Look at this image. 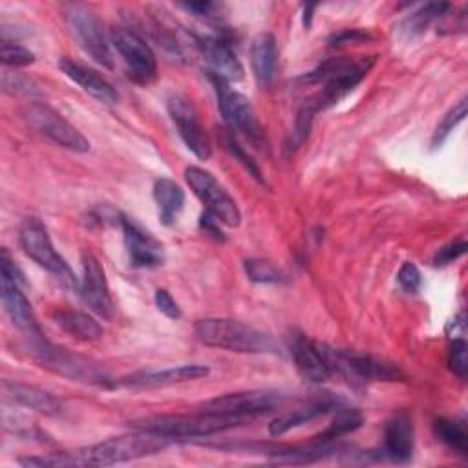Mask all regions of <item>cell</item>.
<instances>
[{"label": "cell", "instance_id": "13", "mask_svg": "<svg viewBox=\"0 0 468 468\" xmlns=\"http://www.w3.org/2000/svg\"><path fill=\"white\" fill-rule=\"evenodd\" d=\"M331 362L335 375L358 382H393L404 378L397 366L371 355L331 349Z\"/></svg>", "mask_w": 468, "mask_h": 468}, {"label": "cell", "instance_id": "33", "mask_svg": "<svg viewBox=\"0 0 468 468\" xmlns=\"http://www.w3.org/2000/svg\"><path fill=\"white\" fill-rule=\"evenodd\" d=\"M2 90L4 93L7 95H18V97H33V95H38L40 90L37 86V82L24 75V73H18L15 69H4L2 71Z\"/></svg>", "mask_w": 468, "mask_h": 468}, {"label": "cell", "instance_id": "1", "mask_svg": "<svg viewBox=\"0 0 468 468\" xmlns=\"http://www.w3.org/2000/svg\"><path fill=\"white\" fill-rule=\"evenodd\" d=\"M375 57H340V58H327L313 71L300 77L302 82L307 84H322L320 91L309 97L296 115V124L292 132L291 146L298 148L309 135L313 119L320 110H325L338 101H342L349 91L355 90L373 68Z\"/></svg>", "mask_w": 468, "mask_h": 468}, {"label": "cell", "instance_id": "18", "mask_svg": "<svg viewBox=\"0 0 468 468\" xmlns=\"http://www.w3.org/2000/svg\"><path fill=\"white\" fill-rule=\"evenodd\" d=\"M119 225L122 229L124 247L133 267H157L165 261V247L150 232L141 229L126 216L119 218Z\"/></svg>", "mask_w": 468, "mask_h": 468}, {"label": "cell", "instance_id": "15", "mask_svg": "<svg viewBox=\"0 0 468 468\" xmlns=\"http://www.w3.org/2000/svg\"><path fill=\"white\" fill-rule=\"evenodd\" d=\"M289 349H291V356L296 364L298 373L305 380H309V382H325L335 375L329 346L320 344L316 340H311L305 335L294 333L291 336Z\"/></svg>", "mask_w": 468, "mask_h": 468}, {"label": "cell", "instance_id": "42", "mask_svg": "<svg viewBox=\"0 0 468 468\" xmlns=\"http://www.w3.org/2000/svg\"><path fill=\"white\" fill-rule=\"evenodd\" d=\"M199 225H201V229L205 230V232H208L212 238H216V239H225V236H223V232H221V229H219V221L212 216V214H208L207 210H205V214L201 216V219H199Z\"/></svg>", "mask_w": 468, "mask_h": 468}, {"label": "cell", "instance_id": "45", "mask_svg": "<svg viewBox=\"0 0 468 468\" xmlns=\"http://www.w3.org/2000/svg\"><path fill=\"white\" fill-rule=\"evenodd\" d=\"M316 9V4H307L303 5V26L309 29L311 27V20H313V11Z\"/></svg>", "mask_w": 468, "mask_h": 468}, {"label": "cell", "instance_id": "34", "mask_svg": "<svg viewBox=\"0 0 468 468\" xmlns=\"http://www.w3.org/2000/svg\"><path fill=\"white\" fill-rule=\"evenodd\" d=\"M466 117V97H463L453 108H450V112L441 119V122L437 124L435 132H433V139H431V148H439L448 135L453 132V128L463 122Z\"/></svg>", "mask_w": 468, "mask_h": 468}, {"label": "cell", "instance_id": "22", "mask_svg": "<svg viewBox=\"0 0 468 468\" xmlns=\"http://www.w3.org/2000/svg\"><path fill=\"white\" fill-rule=\"evenodd\" d=\"M384 455L393 463H408L413 455V424L408 413L393 415L384 428Z\"/></svg>", "mask_w": 468, "mask_h": 468}, {"label": "cell", "instance_id": "40", "mask_svg": "<svg viewBox=\"0 0 468 468\" xmlns=\"http://www.w3.org/2000/svg\"><path fill=\"white\" fill-rule=\"evenodd\" d=\"M371 40V35L362 29H342L329 37L331 46H346V44H360Z\"/></svg>", "mask_w": 468, "mask_h": 468}, {"label": "cell", "instance_id": "27", "mask_svg": "<svg viewBox=\"0 0 468 468\" xmlns=\"http://www.w3.org/2000/svg\"><path fill=\"white\" fill-rule=\"evenodd\" d=\"M154 199L157 205L159 221L163 225H172L177 214L183 210L185 192L176 181L168 177H161L154 183Z\"/></svg>", "mask_w": 468, "mask_h": 468}, {"label": "cell", "instance_id": "24", "mask_svg": "<svg viewBox=\"0 0 468 468\" xmlns=\"http://www.w3.org/2000/svg\"><path fill=\"white\" fill-rule=\"evenodd\" d=\"M278 44L271 33H261L250 46V66L260 86H271L278 71Z\"/></svg>", "mask_w": 468, "mask_h": 468}, {"label": "cell", "instance_id": "31", "mask_svg": "<svg viewBox=\"0 0 468 468\" xmlns=\"http://www.w3.org/2000/svg\"><path fill=\"white\" fill-rule=\"evenodd\" d=\"M433 430L441 442H444L448 448L455 450L457 453L466 455L468 435H466V428L463 422L450 420V419H437L433 424Z\"/></svg>", "mask_w": 468, "mask_h": 468}, {"label": "cell", "instance_id": "25", "mask_svg": "<svg viewBox=\"0 0 468 468\" xmlns=\"http://www.w3.org/2000/svg\"><path fill=\"white\" fill-rule=\"evenodd\" d=\"M53 320L64 333L80 342H93L102 336L101 324L88 313L77 309H57L53 313Z\"/></svg>", "mask_w": 468, "mask_h": 468}, {"label": "cell", "instance_id": "37", "mask_svg": "<svg viewBox=\"0 0 468 468\" xmlns=\"http://www.w3.org/2000/svg\"><path fill=\"white\" fill-rule=\"evenodd\" d=\"M448 364H450V369L464 378L466 373H468V358H466V342L464 338H452V344H450V353H448Z\"/></svg>", "mask_w": 468, "mask_h": 468}, {"label": "cell", "instance_id": "30", "mask_svg": "<svg viewBox=\"0 0 468 468\" xmlns=\"http://www.w3.org/2000/svg\"><path fill=\"white\" fill-rule=\"evenodd\" d=\"M450 7V4L444 2H428L424 5H420L417 11L410 13V16L404 18L402 22V31L408 37H415L426 31V27L439 16H442L446 13V9Z\"/></svg>", "mask_w": 468, "mask_h": 468}, {"label": "cell", "instance_id": "28", "mask_svg": "<svg viewBox=\"0 0 468 468\" xmlns=\"http://www.w3.org/2000/svg\"><path fill=\"white\" fill-rule=\"evenodd\" d=\"M364 422V417L358 410L355 408H342L336 411V415L333 417L331 424L318 433L316 437H313V441H320V442H333L355 430H358Z\"/></svg>", "mask_w": 468, "mask_h": 468}, {"label": "cell", "instance_id": "5", "mask_svg": "<svg viewBox=\"0 0 468 468\" xmlns=\"http://www.w3.org/2000/svg\"><path fill=\"white\" fill-rule=\"evenodd\" d=\"M18 241L24 252L38 263L42 269L51 272L57 280H60L64 285L71 289H79L80 282H77L73 271L66 263V260L55 250L51 238L48 234L46 225L38 218H27L20 225Z\"/></svg>", "mask_w": 468, "mask_h": 468}, {"label": "cell", "instance_id": "29", "mask_svg": "<svg viewBox=\"0 0 468 468\" xmlns=\"http://www.w3.org/2000/svg\"><path fill=\"white\" fill-rule=\"evenodd\" d=\"M22 466H51V468H68V466H90L86 448L71 450V452H55L46 455H33V457H22L18 459Z\"/></svg>", "mask_w": 468, "mask_h": 468}, {"label": "cell", "instance_id": "39", "mask_svg": "<svg viewBox=\"0 0 468 468\" xmlns=\"http://www.w3.org/2000/svg\"><path fill=\"white\" fill-rule=\"evenodd\" d=\"M466 250V241L464 239H457V241H452L444 247H441L433 258V263L437 267H442V265H448L452 261H455L457 258H461Z\"/></svg>", "mask_w": 468, "mask_h": 468}, {"label": "cell", "instance_id": "7", "mask_svg": "<svg viewBox=\"0 0 468 468\" xmlns=\"http://www.w3.org/2000/svg\"><path fill=\"white\" fill-rule=\"evenodd\" d=\"M64 16L84 53H88L102 68L112 69L113 55L104 33V26L97 13L84 4H69L64 11Z\"/></svg>", "mask_w": 468, "mask_h": 468}, {"label": "cell", "instance_id": "38", "mask_svg": "<svg viewBox=\"0 0 468 468\" xmlns=\"http://www.w3.org/2000/svg\"><path fill=\"white\" fill-rule=\"evenodd\" d=\"M225 146H227V150L249 170V174L254 177V179H258L260 183H263V177H261V172H260V168L256 166V163H254V159L249 155V154H245L243 152V148L239 146V143L236 141V137H234V133L232 132H229L227 135H225Z\"/></svg>", "mask_w": 468, "mask_h": 468}, {"label": "cell", "instance_id": "2", "mask_svg": "<svg viewBox=\"0 0 468 468\" xmlns=\"http://www.w3.org/2000/svg\"><path fill=\"white\" fill-rule=\"evenodd\" d=\"M196 338L210 347L236 353H276L274 338L256 327L230 318H203L194 325Z\"/></svg>", "mask_w": 468, "mask_h": 468}, {"label": "cell", "instance_id": "3", "mask_svg": "<svg viewBox=\"0 0 468 468\" xmlns=\"http://www.w3.org/2000/svg\"><path fill=\"white\" fill-rule=\"evenodd\" d=\"M241 424L238 419L214 415L208 411L186 413V415H150L132 422L135 431L154 433L165 439H194L208 437Z\"/></svg>", "mask_w": 468, "mask_h": 468}, {"label": "cell", "instance_id": "32", "mask_svg": "<svg viewBox=\"0 0 468 468\" xmlns=\"http://www.w3.org/2000/svg\"><path fill=\"white\" fill-rule=\"evenodd\" d=\"M243 267L249 280L256 283H282L287 280V274L267 260L250 258V260H245Z\"/></svg>", "mask_w": 468, "mask_h": 468}, {"label": "cell", "instance_id": "20", "mask_svg": "<svg viewBox=\"0 0 468 468\" xmlns=\"http://www.w3.org/2000/svg\"><path fill=\"white\" fill-rule=\"evenodd\" d=\"M2 391L11 402H16L24 408H29L37 413L55 417L62 411V402L53 393H49L42 388L24 384V382H16V380H4L2 382Z\"/></svg>", "mask_w": 468, "mask_h": 468}, {"label": "cell", "instance_id": "26", "mask_svg": "<svg viewBox=\"0 0 468 468\" xmlns=\"http://www.w3.org/2000/svg\"><path fill=\"white\" fill-rule=\"evenodd\" d=\"M336 408V402L331 399H318V400H311L305 406L282 413L278 415L271 424H269V433L274 437H280L283 433H287L292 428H298L320 415H325L329 410Z\"/></svg>", "mask_w": 468, "mask_h": 468}, {"label": "cell", "instance_id": "4", "mask_svg": "<svg viewBox=\"0 0 468 468\" xmlns=\"http://www.w3.org/2000/svg\"><path fill=\"white\" fill-rule=\"evenodd\" d=\"M207 77L214 86L216 99H218V108H219V113L223 117L225 124L229 126V132L241 133L243 137H247L256 146L265 144L263 128L258 122V117L254 113V108H252L250 101L243 93L236 91L230 86V82H227L219 75L207 69Z\"/></svg>", "mask_w": 468, "mask_h": 468}, {"label": "cell", "instance_id": "10", "mask_svg": "<svg viewBox=\"0 0 468 468\" xmlns=\"http://www.w3.org/2000/svg\"><path fill=\"white\" fill-rule=\"evenodd\" d=\"M24 119L40 135L48 137L49 141L66 150L79 154L90 150V141L69 121H66L60 113L42 102L27 104L24 108Z\"/></svg>", "mask_w": 468, "mask_h": 468}, {"label": "cell", "instance_id": "23", "mask_svg": "<svg viewBox=\"0 0 468 468\" xmlns=\"http://www.w3.org/2000/svg\"><path fill=\"white\" fill-rule=\"evenodd\" d=\"M2 303H4V309L7 313V316L11 318V322L29 333V335H35L38 333V325H37V318H35V313L31 309V303L29 300L26 298V294L22 292V285L15 280H11L9 276H4L2 274Z\"/></svg>", "mask_w": 468, "mask_h": 468}, {"label": "cell", "instance_id": "21", "mask_svg": "<svg viewBox=\"0 0 468 468\" xmlns=\"http://www.w3.org/2000/svg\"><path fill=\"white\" fill-rule=\"evenodd\" d=\"M58 68L62 69V73L68 79H71L75 84H79L93 99H97L104 104H115L117 102V91L95 69H91V68H88L80 62H75L71 58H66V57L58 60Z\"/></svg>", "mask_w": 468, "mask_h": 468}, {"label": "cell", "instance_id": "6", "mask_svg": "<svg viewBox=\"0 0 468 468\" xmlns=\"http://www.w3.org/2000/svg\"><path fill=\"white\" fill-rule=\"evenodd\" d=\"M168 446V439L146 433V431H137L130 435H119V437H110L106 441H101L93 446L86 448L90 466L91 464H117V463H126L141 457H148L154 453H159Z\"/></svg>", "mask_w": 468, "mask_h": 468}, {"label": "cell", "instance_id": "17", "mask_svg": "<svg viewBox=\"0 0 468 468\" xmlns=\"http://www.w3.org/2000/svg\"><path fill=\"white\" fill-rule=\"evenodd\" d=\"M208 367L203 364H183L172 366L166 369H150V371H137L132 375L122 377L117 384L121 388L130 389H154V388H168L190 380H197L208 375Z\"/></svg>", "mask_w": 468, "mask_h": 468}, {"label": "cell", "instance_id": "35", "mask_svg": "<svg viewBox=\"0 0 468 468\" xmlns=\"http://www.w3.org/2000/svg\"><path fill=\"white\" fill-rule=\"evenodd\" d=\"M0 58H2V64L5 68H20V66H27V64H33L35 62V53L29 51L27 48L16 44V42H11V40H4L2 38V44H0Z\"/></svg>", "mask_w": 468, "mask_h": 468}, {"label": "cell", "instance_id": "36", "mask_svg": "<svg viewBox=\"0 0 468 468\" xmlns=\"http://www.w3.org/2000/svg\"><path fill=\"white\" fill-rule=\"evenodd\" d=\"M397 283L408 294L419 292V289L422 285V276H420V271L417 269V265L413 261H404L400 265V269L397 272Z\"/></svg>", "mask_w": 468, "mask_h": 468}, {"label": "cell", "instance_id": "19", "mask_svg": "<svg viewBox=\"0 0 468 468\" xmlns=\"http://www.w3.org/2000/svg\"><path fill=\"white\" fill-rule=\"evenodd\" d=\"M196 46L208 64V71L219 75L227 82L243 79V66L230 44L218 37H199Z\"/></svg>", "mask_w": 468, "mask_h": 468}, {"label": "cell", "instance_id": "44", "mask_svg": "<svg viewBox=\"0 0 468 468\" xmlns=\"http://www.w3.org/2000/svg\"><path fill=\"white\" fill-rule=\"evenodd\" d=\"M464 329H466V322H464V313H459L452 324L448 325V335L450 338H461L464 336Z\"/></svg>", "mask_w": 468, "mask_h": 468}, {"label": "cell", "instance_id": "8", "mask_svg": "<svg viewBox=\"0 0 468 468\" xmlns=\"http://www.w3.org/2000/svg\"><path fill=\"white\" fill-rule=\"evenodd\" d=\"M287 397L280 391L272 389H250V391H238V393H227L221 397H214L203 404V411L223 415L238 420H245L247 417H256L269 413L276 408H280Z\"/></svg>", "mask_w": 468, "mask_h": 468}, {"label": "cell", "instance_id": "11", "mask_svg": "<svg viewBox=\"0 0 468 468\" xmlns=\"http://www.w3.org/2000/svg\"><path fill=\"white\" fill-rule=\"evenodd\" d=\"M35 358L42 364V367L62 375L71 380H82L90 384H108V375L99 364L82 358L79 355H73L66 349L53 347L48 342H42L38 336V342L33 346Z\"/></svg>", "mask_w": 468, "mask_h": 468}, {"label": "cell", "instance_id": "43", "mask_svg": "<svg viewBox=\"0 0 468 468\" xmlns=\"http://www.w3.org/2000/svg\"><path fill=\"white\" fill-rule=\"evenodd\" d=\"M181 7L186 9V11L196 13L197 16H207L216 7V4H212V2H188V4H181Z\"/></svg>", "mask_w": 468, "mask_h": 468}, {"label": "cell", "instance_id": "9", "mask_svg": "<svg viewBox=\"0 0 468 468\" xmlns=\"http://www.w3.org/2000/svg\"><path fill=\"white\" fill-rule=\"evenodd\" d=\"M185 179L196 197L205 205L208 214H212L219 223L227 227L239 225L241 212L238 208V203L210 172L199 166H186Z\"/></svg>", "mask_w": 468, "mask_h": 468}, {"label": "cell", "instance_id": "41", "mask_svg": "<svg viewBox=\"0 0 468 468\" xmlns=\"http://www.w3.org/2000/svg\"><path fill=\"white\" fill-rule=\"evenodd\" d=\"M154 300H155L157 309H159L165 316H168V318H172V320H177V318L181 316V311H179L177 302L172 298V294H170L166 289H157L155 294H154Z\"/></svg>", "mask_w": 468, "mask_h": 468}, {"label": "cell", "instance_id": "12", "mask_svg": "<svg viewBox=\"0 0 468 468\" xmlns=\"http://www.w3.org/2000/svg\"><path fill=\"white\" fill-rule=\"evenodd\" d=\"M110 44L126 64L130 79L139 84H150L157 77V60L152 48L132 29L113 27L110 31Z\"/></svg>", "mask_w": 468, "mask_h": 468}, {"label": "cell", "instance_id": "16", "mask_svg": "<svg viewBox=\"0 0 468 468\" xmlns=\"http://www.w3.org/2000/svg\"><path fill=\"white\" fill-rule=\"evenodd\" d=\"M80 296L86 305L102 318H112L113 302L106 280V272L101 261L91 254H82V278H80Z\"/></svg>", "mask_w": 468, "mask_h": 468}, {"label": "cell", "instance_id": "14", "mask_svg": "<svg viewBox=\"0 0 468 468\" xmlns=\"http://www.w3.org/2000/svg\"><path fill=\"white\" fill-rule=\"evenodd\" d=\"M168 113L186 148L197 159H208L212 155V144L199 121L194 102L185 95H172L168 99Z\"/></svg>", "mask_w": 468, "mask_h": 468}]
</instances>
